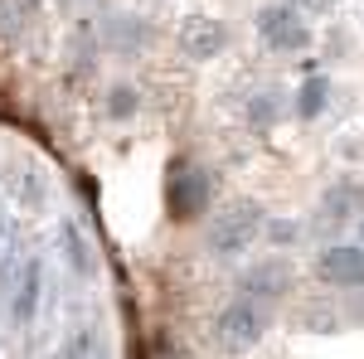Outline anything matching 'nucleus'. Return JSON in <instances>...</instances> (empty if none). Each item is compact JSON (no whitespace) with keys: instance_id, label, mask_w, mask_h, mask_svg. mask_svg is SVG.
<instances>
[{"instance_id":"f257e3e1","label":"nucleus","mask_w":364,"mask_h":359,"mask_svg":"<svg viewBox=\"0 0 364 359\" xmlns=\"http://www.w3.org/2000/svg\"><path fill=\"white\" fill-rule=\"evenodd\" d=\"M262 223H267V209L257 199H233V204L209 214V223H204V248L219 252V257H238V252H248L262 238Z\"/></svg>"},{"instance_id":"f03ea898","label":"nucleus","mask_w":364,"mask_h":359,"mask_svg":"<svg viewBox=\"0 0 364 359\" xmlns=\"http://www.w3.org/2000/svg\"><path fill=\"white\" fill-rule=\"evenodd\" d=\"M267 331V311L248 296H233L228 306H219V316L209 321V345L219 355H248L252 345Z\"/></svg>"},{"instance_id":"7ed1b4c3","label":"nucleus","mask_w":364,"mask_h":359,"mask_svg":"<svg viewBox=\"0 0 364 359\" xmlns=\"http://www.w3.org/2000/svg\"><path fill=\"white\" fill-rule=\"evenodd\" d=\"M257 39L272 49V54H306L311 49V25H306V15L296 10V5H287V0H277V5H262L257 10Z\"/></svg>"},{"instance_id":"20e7f679","label":"nucleus","mask_w":364,"mask_h":359,"mask_svg":"<svg viewBox=\"0 0 364 359\" xmlns=\"http://www.w3.org/2000/svg\"><path fill=\"white\" fill-rule=\"evenodd\" d=\"M209 199H214V185H209V175H204L199 166H175L170 170V185H166L170 219H180V223L204 219Z\"/></svg>"},{"instance_id":"39448f33","label":"nucleus","mask_w":364,"mask_h":359,"mask_svg":"<svg viewBox=\"0 0 364 359\" xmlns=\"http://www.w3.org/2000/svg\"><path fill=\"white\" fill-rule=\"evenodd\" d=\"M316 277L326 286H340V291H360L364 286V248L360 243H331V248H321Z\"/></svg>"},{"instance_id":"423d86ee","label":"nucleus","mask_w":364,"mask_h":359,"mask_svg":"<svg viewBox=\"0 0 364 359\" xmlns=\"http://www.w3.org/2000/svg\"><path fill=\"white\" fill-rule=\"evenodd\" d=\"M224 44H228V29H224V20H214V15H190V20L180 25V54H190L195 63L219 58Z\"/></svg>"},{"instance_id":"0eeeda50","label":"nucleus","mask_w":364,"mask_h":359,"mask_svg":"<svg viewBox=\"0 0 364 359\" xmlns=\"http://www.w3.org/2000/svg\"><path fill=\"white\" fill-rule=\"evenodd\" d=\"M291 267L282 262V257H267V262H257L248 277H243V296L257 306H267V301H282L287 291H291Z\"/></svg>"},{"instance_id":"6e6552de","label":"nucleus","mask_w":364,"mask_h":359,"mask_svg":"<svg viewBox=\"0 0 364 359\" xmlns=\"http://www.w3.org/2000/svg\"><path fill=\"white\" fill-rule=\"evenodd\" d=\"M5 296H10V311L15 316H29L34 301H39V262L34 257H15L5 267Z\"/></svg>"},{"instance_id":"1a4fd4ad","label":"nucleus","mask_w":364,"mask_h":359,"mask_svg":"<svg viewBox=\"0 0 364 359\" xmlns=\"http://www.w3.org/2000/svg\"><path fill=\"white\" fill-rule=\"evenodd\" d=\"M287 117H291V92H287V87L267 83L248 97V127H257V132H272Z\"/></svg>"},{"instance_id":"9d476101","label":"nucleus","mask_w":364,"mask_h":359,"mask_svg":"<svg viewBox=\"0 0 364 359\" xmlns=\"http://www.w3.org/2000/svg\"><path fill=\"white\" fill-rule=\"evenodd\" d=\"M360 209H364V185H355V180L331 185L326 199H321V219L326 223H345V219H355Z\"/></svg>"},{"instance_id":"9b49d317","label":"nucleus","mask_w":364,"mask_h":359,"mask_svg":"<svg viewBox=\"0 0 364 359\" xmlns=\"http://www.w3.org/2000/svg\"><path fill=\"white\" fill-rule=\"evenodd\" d=\"M326 107H331V83H326V78H306V83L296 87V97H291V112H296L301 122H316Z\"/></svg>"},{"instance_id":"f8f14e48","label":"nucleus","mask_w":364,"mask_h":359,"mask_svg":"<svg viewBox=\"0 0 364 359\" xmlns=\"http://www.w3.org/2000/svg\"><path fill=\"white\" fill-rule=\"evenodd\" d=\"M102 112H107L112 122H132V117L141 112V92H136L132 83H117L112 92L102 97Z\"/></svg>"},{"instance_id":"ddd939ff","label":"nucleus","mask_w":364,"mask_h":359,"mask_svg":"<svg viewBox=\"0 0 364 359\" xmlns=\"http://www.w3.org/2000/svg\"><path fill=\"white\" fill-rule=\"evenodd\" d=\"M296 321H301L306 331H316V335L340 331V311H336L331 301H306V306H296Z\"/></svg>"},{"instance_id":"4468645a","label":"nucleus","mask_w":364,"mask_h":359,"mask_svg":"<svg viewBox=\"0 0 364 359\" xmlns=\"http://www.w3.org/2000/svg\"><path fill=\"white\" fill-rule=\"evenodd\" d=\"M306 238V223H296V219H267L262 223V243L267 248H296Z\"/></svg>"},{"instance_id":"2eb2a0df","label":"nucleus","mask_w":364,"mask_h":359,"mask_svg":"<svg viewBox=\"0 0 364 359\" xmlns=\"http://www.w3.org/2000/svg\"><path fill=\"white\" fill-rule=\"evenodd\" d=\"M287 5H296L301 15H331V10H336L340 0H287Z\"/></svg>"},{"instance_id":"dca6fc26","label":"nucleus","mask_w":364,"mask_h":359,"mask_svg":"<svg viewBox=\"0 0 364 359\" xmlns=\"http://www.w3.org/2000/svg\"><path fill=\"white\" fill-rule=\"evenodd\" d=\"M360 233H364V219H360Z\"/></svg>"}]
</instances>
